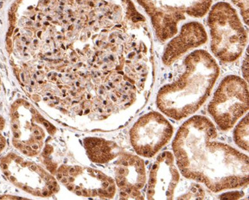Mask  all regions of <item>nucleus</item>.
I'll return each instance as SVG.
<instances>
[{"mask_svg": "<svg viewBox=\"0 0 249 200\" xmlns=\"http://www.w3.org/2000/svg\"><path fill=\"white\" fill-rule=\"evenodd\" d=\"M172 147L182 177L203 184L213 193L249 184V157L218 140L216 128L207 117L194 116L186 120Z\"/></svg>", "mask_w": 249, "mask_h": 200, "instance_id": "1", "label": "nucleus"}, {"mask_svg": "<svg viewBox=\"0 0 249 200\" xmlns=\"http://www.w3.org/2000/svg\"><path fill=\"white\" fill-rule=\"evenodd\" d=\"M184 70L174 82L160 89L156 105L161 113L180 121L196 113L206 102L220 69L209 52L199 49L185 58Z\"/></svg>", "mask_w": 249, "mask_h": 200, "instance_id": "2", "label": "nucleus"}, {"mask_svg": "<svg viewBox=\"0 0 249 200\" xmlns=\"http://www.w3.org/2000/svg\"><path fill=\"white\" fill-rule=\"evenodd\" d=\"M213 54L223 63L239 59L247 46L248 32L235 8L226 2H218L210 9L208 17Z\"/></svg>", "mask_w": 249, "mask_h": 200, "instance_id": "3", "label": "nucleus"}, {"mask_svg": "<svg viewBox=\"0 0 249 200\" xmlns=\"http://www.w3.org/2000/svg\"><path fill=\"white\" fill-rule=\"evenodd\" d=\"M150 17L156 37L167 42L178 33L179 22L187 17L201 18L210 11L213 0H137Z\"/></svg>", "mask_w": 249, "mask_h": 200, "instance_id": "4", "label": "nucleus"}, {"mask_svg": "<svg viewBox=\"0 0 249 200\" xmlns=\"http://www.w3.org/2000/svg\"><path fill=\"white\" fill-rule=\"evenodd\" d=\"M249 86L236 75L225 77L208 106V112L222 131L230 130L249 110Z\"/></svg>", "mask_w": 249, "mask_h": 200, "instance_id": "5", "label": "nucleus"}, {"mask_svg": "<svg viewBox=\"0 0 249 200\" xmlns=\"http://www.w3.org/2000/svg\"><path fill=\"white\" fill-rule=\"evenodd\" d=\"M174 133V126L164 115L151 111L142 116L132 128L131 143L137 154L152 158L169 143Z\"/></svg>", "mask_w": 249, "mask_h": 200, "instance_id": "6", "label": "nucleus"}, {"mask_svg": "<svg viewBox=\"0 0 249 200\" xmlns=\"http://www.w3.org/2000/svg\"><path fill=\"white\" fill-rule=\"evenodd\" d=\"M180 174L176 166L174 153L162 152L156 159L149 175L146 188L148 200H173L179 185Z\"/></svg>", "mask_w": 249, "mask_h": 200, "instance_id": "7", "label": "nucleus"}, {"mask_svg": "<svg viewBox=\"0 0 249 200\" xmlns=\"http://www.w3.org/2000/svg\"><path fill=\"white\" fill-rule=\"evenodd\" d=\"M207 41V33L202 23L194 21L184 24L179 34L166 44L162 53V64L171 66L188 51L204 45Z\"/></svg>", "mask_w": 249, "mask_h": 200, "instance_id": "8", "label": "nucleus"}, {"mask_svg": "<svg viewBox=\"0 0 249 200\" xmlns=\"http://www.w3.org/2000/svg\"><path fill=\"white\" fill-rule=\"evenodd\" d=\"M85 147L90 160L97 162H107L113 157L112 148L108 142L100 139H86Z\"/></svg>", "mask_w": 249, "mask_h": 200, "instance_id": "9", "label": "nucleus"}, {"mask_svg": "<svg viewBox=\"0 0 249 200\" xmlns=\"http://www.w3.org/2000/svg\"><path fill=\"white\" fill-rule=\"evenodd\" d=\"M249 115L247 114L238 122L233 133L234 142L236 146L247 152L249 151Z\"/></svg>", "mask_w": 249, "mask_h": 200, "instance_id": "10", "label": "nucleus"}, {"mask_svg": "<svg viewBox=\"0 0 249 200\" xmlns=\"http://www.w3.org/2000/svg\"><path fill=\"white\" fill-rule=\"evenodd\" d=\"M205 191L199 184H193V186L184 194L181 195L177 199L179 200H202L205 198Z\"/></svg>", "mask_w": 249, "mask_h": 200, "instance_id": "11", "label": "nucleus"}, {"mask_svg": "<svg viewBox=\"0 0 249 200\" xmlns=\"http://www.w3.org/2000/svg\"><path fill=\"white\" fill-rule=\"evenodd\" d=\"M235 6L240 9L241 15L244 22L249 25V0H231Z\"/></svg>", "mask_w": 249, "mask_h": 200, "instance_id": "12", "label": "nucleus"}, {"mask_svg": "<svg viewBox=\"0 0 249 200\" xmlns=\"http://www.w3.org/2000/svg\"><path fill=\"white\" fill-rule=\"evenodd\" d=\"M242 73H243L244 80H246V82H249V55L248 53L242 65Z\"/></svg>", "mask_w": 249, "mask_h": 200, "instance_id": "13", "label": "nucleus"}, {"mask_svg": "<svg viewBox=\"0 0 249 200\" xmlns=\"http://www.w3.org/2000/svg\"><path fill=\"white\" fill-rule=\"evenodd\" d=\"M4 123H5V122H4L3 119L0 117V131L3 129ZM4 148H5V140H4V137H2V135L0 134V152L2 151Z\"/></svg>", "mask_w": 249, "mask_h": 200, "instance_id": "14", "label": "nucleus"}, {"mask_svg": "<svg viewBox=\"0 0 249 200\" xmlns=\"http://www.w3.org/2000/svg\"><path fill=\"white\" fill-rule=\"evenodd\" d=\"M242 194H241L240 193H238V192H230L229 193H226V194L222 195V197H226V199H238L241 198Z\"/></svg>", "mask_w": 249, "mask_h": 200, "instance_id": "15", "label": "nucleus"}, {"mask_svg": "<svg viewBox=\"0 0 249 200\" xmlns=\"http://www.w3.org/2000/svg\"><path fill=\"white\" fill-rule=\"evenodd\" d=\"M38 148H39V146L36 143L33 144V146H32V149H33V151H36V150H38Z\"/></svg>", "mask_w": 249, "mask_h": 200, "instance_id": "16", "label": "nucleus"}, {"mask_svg": "<svg viewBox=\"0 0 249 200\" xmlns=\"http://www.w3.org/2000/svg\"><path fill=\"white\" fill-rule=\"evenodd\" d=\"M33 135H34L35 137H37V136H39V130H38V129H35L34 131H33Z\"/></svg>", "mask_w": 249, "mask_h": 200, "instance_id": "17", "label": "nucleus"}, {"mask_svg": "<svg viewBox=\"0 0 249 200\" xmlns=\"http://www.w3.org/2000/svg\"><path fill=\"white\" fill-rule=\"evenodd\" d=\"M29 167H30V169L33 170V171H36L37 170V166H36V165H29Z\"/></svg>", "mask_w": 249, "mask_h": 200, "instance_id": "18", "label": "nucleus"}, {"mask_svg": "<svg viewBox=\"0 0 249 200\" xmlns=\"http://www.w3.org/2000/svg\"><path fill=\"white\" fill-rule=\"evenodd\" d=\"M62 183H67L69 181H68V179L65 177V178H62Z\"/></svg>", "mask_w": 249, "mask_h": 200, "instance_id": "19", "label": "nucleus"}, {"mask_svg": "<svg viewBox=\"0 0 249 200\" xmlns=\"http://www.w3.org/2000/svg\"><path fill=\"white\" fill-rule=\"evenodd\" d=\"M43 124H44V126H45V127H46V128H49V127H50V126H49V122H46V121H45H45H44V122H43Z\"/></svg>", "mask_w": 249, "mask_h": 200, "instance_id": "20", "label": "nucleus"}, {"mask_svg": "<svg viewBox=\"0 0 249 200\" xmlns=\"http://www.w3.org/2000/svg\"><path fill=\"white\" fill-rule=\"evenodd\" d=\"M75 172V168H71L70 169H69V173H73Z\"/></svg>", "mask_w": 249, "mask_h": 200, "instance_id": "21", "label": "nucleus"}, {"mask_svg": "<svg viewBox=\"0 0 249 200\" xmlns=\"http://www.w3.org/2000/svg\"><path fill=\"white\" fill-rule=\"evenodd\" d=\"M57 178H58V180H62V174H58V175H57Z\"/></svg>", "mask_w": 249, "mask_h": 200, "instance_id": "22", "label": "nucleus"}, {"mask_svg": "<svg viewBox=\"0 0 249 200\" xmlns=\"http://www.w3.org/2000/svg\"><path fill=\"white\" fill-rule=\"evenodd\" d=\"M36 140H42V137L41 136H37V137H36Z\"/></svg>", "mask_w": 249, "mask_h": 200, "instance_id": "23", "label": "nucleus"}, {"mask_svg": "<svg viewBox=\"0 0 249 200\" xmlns=\"http://www.w3.org/2000/svg\"><path fill=\"white\" fill-rule=\"evenodd\" d=\"M49 189H50V190H53L54 188H53V186H52V185H49Z\"/></svg>", "mask_w": 249, "mask_h": 200, "instance_id": "24", "label": "nucleus"}, {"mask_svg": "<svg viewBox=\"0 0 249 200\" xmlns=\"http://www.w3.org/2000/svg\"><path fill=\"white\" fill-rule=\"evenodd\" d=\"M42 194H43V196H45H45H47L48 193L47 192H43V193H42Z\"/></svg>", "mask_w": 249, "mask_h": 200, "instance_id": "25", "label": "nucleus"}, {"mask_svg": "<svg viewBox=\"0 0 249 200\" xmlns=\"http://www.w3.org/2000/svg\"><path fill=\"white\" fill-rule=\"evenodd\" d=\"M44 100H48V98H44Z\"/></svg>", "mask_w": 249, "mask_h": 200, "instance_id": "26", "label": "nucleus"}]
</instances>
